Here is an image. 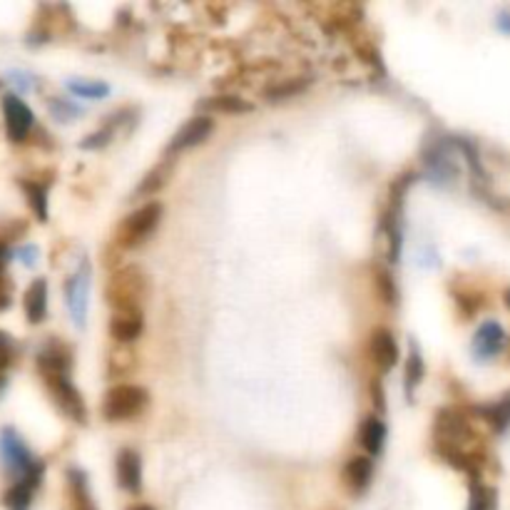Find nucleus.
<instances>
[{
	"label": "nucleus",
	"instance_id": "1",
	"mask_svg": "<svg viewBox=\"0 0 510 510\" xmlns=\"http://www.w3.org/2000/svg\"><path fill=\"white\" fill-rule=\"evenodd\" d=\"M147 404H150L147 388H142L137 383H117L105 394L102 416L107 421H129V419H137Z\"/></svg>",
	"mask_w": 510,
	"mask_h": 510
},
{
	"label": "nucleus",
	"instance_id": "2",
	"mask_svg": "<svg viewBox=\"0 0 510 510\" xmlns=\"http://www.w3.org/2000/svg\"><path fill=\"white\" fill-rule=\"evenodd\" d=\"M147 294V277L140 267H122L107 281L105 296L113 309H142V299Z\"/></svg>",
	"mask_w": 510,
	"mask_h": 510
},
{
	"label": "nucleus",
	"instance_id": "3",
	"mask_svg": "<svg viewBox=\"0 0 510 510\" xmlns=\"http://www.w3.org/2000/svg\"><path fill=\"white\" fill-rule=\"evenodd\" d=\"M160 217H162V204L160 202H147L142 204L140 209H135V212H129L128 217L122 219V224L117 227L115 234V242L120 247H137L142 244L154 230H157V224H160Z\"/></svg>",
	"mask_w": 510,
	"mask_h": 510
},
{
	"label": "nucleus",
	"instance_id": "4",
	"mask_svg": "<svg viewBox=\"0 0 510 510\" xmlns=\"http://www.w3.org/2000/svg\"><path fill=\"white\" fill-rule=\"evenodd\" d=\"M43 383L48 388V394L52 396V401L58 404V408L63 411L67 419H73L77 423H85L88 419V408L85 401L77 391L73 381H70V373H58V371H40Z\"/></svg>",
	"mask_w": 510,
	"mask_h": 510
},
{
	"label": "nucleus",
	"instance_id": "5",
	"mask_svg": "<svg viewBox=\"0 0 510 510\" xmlns=\"http://www.w3.org/2000/svg\"><path fill=\"white\" fill-rule=\"evenodd\" d=\"M0 456L20 478L30 475L40 466V460L30 453V448L26 446V441L20 438V434L15 428H3L0 431Z\"/></svg>",
	"mask_w": 510,
	"mask_h": 510
},
{
	"label": "nucleus",
	"instance_id": "6",
	"mask_svg": "<svg viewBox=\"0 0 510 510\" xmlns=\"http://www.w3.org/2000/svg\"><path fill=\"white\" fill-rule=\"evenodd\" d=\"M3 117H5V132H8V137L13 142L26 140L33 125H35L33 110L13 92L3 98Z\"/></svg>",
	"mask_w": 510,
	"mask_h": 510
},
{
	"label": "nucleus",
	"instance_id": "7",
	"mask_svg": "<svg viewBox=\"0 0 510 510\" xmlns=\"http://www.w3.org/2000/svg\"><path fill=\"white\" fill-rule=\"evenodd\" d=\"M508 346V333L498 324V321H483L478 326V332L473 333V354L481 361L496 358L503 354V349Z\"/></svg>",
	"mask_w": 510,
	"mask_h": 510
},
{
	"label": "nucleus",
	"instance_id": "8",
	"mask_svg": "<svg viewBox=\"0 0 510 510\" xmlns=\"http://www.w3.org/2000/svg\"><path fill=\"white\" fill-rule=\"evenodd\" d=\"M88 294H90V264L82 262V267L77 269L70 277L67 286H65V296H67V306L70 314L77 321V326H85V317H88Z\"/></svg>",
	"mask_w": 510,
	"mask_h": 510
},
{
	"label": "nucleus",
	"instance_id": "9",
	"mask_svg": "<svg viewBox=\"0 0 510 510\" xmlns=\"http://www.w3.org/2000/svg\"><path fill=\"white\" fill-rule=\"evenodd\" d=\"M212 128H215L212 117H207V115L192 117V120H187V122H184V125L175 132V137H172L169 145H167V154L182 153V150H190V147H194V145H200V142L209 137Z\"/></svg>",
	"mask_w": 510,
	"mask_h": 510
},
{
	"label": "nucleus",
	"instance_id": "10",
	"mask_svg": "<svg viewBox=\"0 0 510 510\" xmlns=\"http://www.w3.org/2000/svg\"><path fill=\"white\" fill-rule=\"evenodd\" d=\"M369 354L373 358V364L379 366V371H391L398 364V344L396 336L388 329H373L369 336Z\"/></svg>",
	"mask_w": 510,
	"mask_h": 510
},
{
	"label": "nucleus",
	"instance_id": "11",
	"mask_svg": "<svg viewBox=\"0 0 510 510\" xmlns=\"http://www.w3.org/2000/svg\"><path fill=\"white\" fill-rule=\"evenodd\" d=\"M145 329V317L142 309H117L110 317V336L117 339L120 344L135 341Z\"/></svg>",
	"mask_w": 510,
	"mask_h": 510
},
{
	"label": "nucleus",
	"instance_id": "12",
	"mask_svg": "<svg viewBox=\"0 0 510 510\" xmlns=\"http://www.w3.org/2000/svg\"><path fill=\"white\" fill-rule=\"evenodd\" d=\"M73 366V351L70 346L52 336L48 344L40 349L38 371H58V373H70Z\"/></svg>",
	"mask_w": 510,
	"mask_h": 510
},
{
	"label": "nucleus",
	"instance_id": "13",
	"mask_svg": "<svg viewBox=\"0 0 510 510\" xmlns=\"http://www.w3.org/2000/svg\"><path fill=\"white\" fill-rule=\"evenodd\" d=\"M117 483L129 493H137L142 488V463L132 448H122L117 453Z\"/></svg>",
	"mask_w": 510,
	"mask_h": 510
},
{
	"label": "nucleus",
	"instance_id": "14",
	"mask_svg": "<svg viewBox=\"0 0 510 510\" xmlns=\"http://www.w3.org/2000/svg\"><path fill=\"white\" fill-rule=\"evenodd\" d=\"M371 478H373V463L366 456H354L341 471V481L354 496H361L369 488Z\"/></svg>",
	"mask_w": 510,
	"mask_h": 510
},
{
	"label": "nucleus",
	"instance_id": "15",
	"mask_svg": "<svg viewBox=\"0 0 510 510\" xmlns=\"http://www.w3.org/2000/svg\"><path fill=\"white\" fill-rule=\"evenodd\" d=\"M478 413H481V419H483L496 434H503L510 426V391L500 394L496 401H490V404L478 406Z\"/></svg>",
	"mask_w": 510,
	"mask_h": 510
},
{
	"label": "nucleus",
	"instance_id": "16",
	"mask_svg": "<svg viewBox=\"0 0 510 510\" xmlns=\"http://www.w3.org/2000/svg\"><path fill=\"white\" fill-rule=\"evenodd\" d=\"M23 306H26V317L30 324H40V321L45 319V314H48V281H33V284L27 286Z\"/></svg>",
	"mask_w": 510,
	"mask_h": 510
},
{
	"label": "nucleus",
	"instance_id": "17",
	"mask_svg": "<svg viewBox=\"0 0 510 510\" xmlns=\"http://www.w3.org/2000/svg\"><path fill=\"white\" fill-rule=\"evenodd\" d=\"M358 441H361V446L366 448L369 453H379L383 448V441H386V426H383L381 419H376V416H369L366 421L361 423V428H358Z\"/></svg>",
	"mask_w": 510,
	"mask_h": 510
},
{
	"label": "nucleus",
	"instance_id": "18",
	"mask_svg": "<svg viewBox=\"0 0 510 510\" xmlns=\"http://www.w3.org/2000/svg\"><path fill=\"white\" fill-rule=\"evenodd\" d=\"M67 485H70V500H73V510H98L92 498H90V488L88 481L82 471L77 468H70L67 471Z\"/></svg>",
	"mask_w": 510,
	"mask_h": 510
},
{
	"label": "nucleus",
	"instance_id": "19",
	"mask_svg": "<svg viewBox=\"0 0 510 510\" xmlns=\"http://www.w3.org/2000/svg\"><path fill=\"white\" fill-rule=\"evenodd\" d=\"M20 187L26 192L27 202L33 207L35 217H38L40 222H45V219H48V184H40L35 179H23Z\"/></svg>",
	"mask_w": 510,
	"mask_h": 510
},
{
	"label": "nucleus",
	"instance_id": "20",
	"mask_svg": "<svg viewBox=\"0 0 510 510\" xmlns=\"http://www.w3.org/2000/svg\"><path fill=\"white\" fill-rule=\"evenodd\" d=\"M33 490L35 485H30L27 481H18L13 488L5 490L3 496V503L8 510H30V503H33Z\"/></svg>",
	"mask_w": 510,
	"mask_h": 510
},
{
	"label": "nucleus",
	"instance_id": "21",
	"mask_svg": "<svg viewBox=\"0 0 510 510\" xmlns=\"http://www.w3.org/2000/svg\"><path fill=\"white\" fill-rule=\"evenodd\" d=\"M169 169H172V160H165L162 165H157L154 169H150V172L145 175V179H142L140 187H137V197H153L154 192L162 190L167 177H169Z\"/></svg>",
	"mask_w": 510,
	"mask_h": 510
},
{
	"label": "nucleus",
	"instance_id": "22",
	"mask_svg": "<svg viewBox=\"0 0 510 510\" xmlns=\"http://www.w3.org/2000/svg\"><path fill=\"white\" fill-rule=\"evenodd\" d=\"M468 510H496V490L490 485L481 483L478 478H473Z\"/></svg>",
	"mask_w": 510,
	"mask_h": 510
},
{
	"label": "nucleus",
	"instance_id": "23",
	"mask_svg": "<svg viewBox=\"0 0 510 510\" xmlns=\"http://www.w3.org/2000/svg\"><path fill=\"white\" fill-rule=\"evenodd\" d=\"M373 281H376V292H379V296H381L383 304H388V306L398 304V289H396V281H394V277H391V271H388V269H383V267L376 269V277H373Z\"/></svg>",
	"mask_w": 510,
	"mask_h": 510
},
{
	"label": "nucleus",
	"instance_id": "24",
	"mask_svg": "<svg viewBox=\"0 0 510 510\" xmlns=\"http://www.w3.org/2000/svg\"><path fill=\"white\" fill-rule=\"evenodd\" d=\"M423 376V358L419 354V349H411V357H408V366H406V391L411 396V388L419 386Z\"/></svg>",
	"mask_w": 510,
	"mask_h": 510
},
{
	"label": "nucleus",
	"instance_id": "25",
	"mask_svg": "<svg viewBox=\"0 0 510 510\" xmlns=\"http://www.w3.org/2000/svg\"><path fill=\"white\" fill-rule=\"evenodd\" d=\"M209 107L217 110V113H249V105H247L242 98H237V95L215 98V100L209 102Z\"/></svg>",
	"mask_w": 510,
	"mask_h": 510
},
{
	"label": "nucleus",
	"instance_id": "26",
	"mask_svg": "<svg viewBox=\"0 0 510 510\" xmlns=\"http://www.w3.org/2000/svg\"><path fill=\"white\" fill-rule=\"evenodd\" d=\"M70 90H73L75 95H80V98H105V95L110 92V88H107L105 82H95V80H90V82L75 80V82H70Z\"/></svg>",
	"mask_w": 510,
	"mask_h": 510
},
{
	"label": "nucleus",
	"instance_id": "27",
	"mask_svg": "<svg viewBox=\"0 0 510 510\" xmlns=\"http://www.w3.org/2000/svg\"><path fill=\"white\" fill-rule=\"evenodd\" d=\"M15 358V344L13 339L8 336V333L0 332V371L5 369V366H11Z\"/></svg>",
	"mask_w": 510,
	"mask_h": 510
},
{
	"label": "nucleus",
	"instance_id": "28",
	"mask_svg": "<svg viewBox=\"0 0 510 510\" xmlns=\"http://www.w3.org/2000/svg\"><path fill=\"white\" fill-rule=\"evenodd\" d=\"M113 140V128H102L100 132H92L82 140V147L85 150H95V147H105L107 142Z\"/></svg>",
	"mask_w": 510,
	"mask_h": 510
},
{
	"label": "nucleus",
	"instance_id": "29",
	"mask_svg": "<svg viewBox=\"0 0 510 510\" xmlns=\"http://www.w3.org/2000/svg\"><path fill=\"white\" fill-rule=\"evenodd\" d=\"M496 26H498V30H503V33H508L510 35V5L508 8H503V11H498Z\"/></svg>",
	"mask_w": 510,
	"mask_h": 510
},
{
	"label": "nucleus",
	"instance_id": "30",
	"mask_svg": "<svg viewBox=\"0 0 510 510\" xmlns=\"http://www.w3.org/2000/svg\"><path fill=\"white\" fill-rule=\"evenodd\" d=\"M35 255H38V249H35V247H26V249L20 252V256H23V262H26V264H33V259H30V256H35Z\"/></svg>",
	"mask_w": 510,
	"mask_h": 510
},
{
	"label": "nucleus",
	"instance_id": "31",
	"mask_svg": "<svg viewBox=\"0 0 510 510\" xmlns=\"http://www.w3.org/2000/svg\"><path fill=\"white\" fill-rule=\"evenodd\" d=\"M128 510H154L153 506H145V503H137V506H129Z\"/></svg>",
	"mask_w": 510,
	"mask_h": 510
},
{
	"label": "nucleus",
	"instance_id": "32",
	"mask_svg": "<svg viewBox=\"0 0 510 510\" xmlns=\"http://www.w3.org/2000/svg\"><path fill=\"white\" fill-rule=\"evenodd\" d=\"M503 302H506V306L510 309V289H506V294H503Z\"/></svg>",
	"mask_w": 510,
	"mask_h": 510
},
{
	"label": "nucleus",
	"instance_id": "33",
	"mask_svg": "<svg viewBox=\"0 0 510 510\" xmlns=\"http://www.w3.org/2000/svg\"><path fill=\"white\" fill-rule=\"evenodd\" d=\"M0 388H3V379H0Z\"/></svg>",
	"mask_w": 510,
	"mask_h": 510
}]
</instances>
